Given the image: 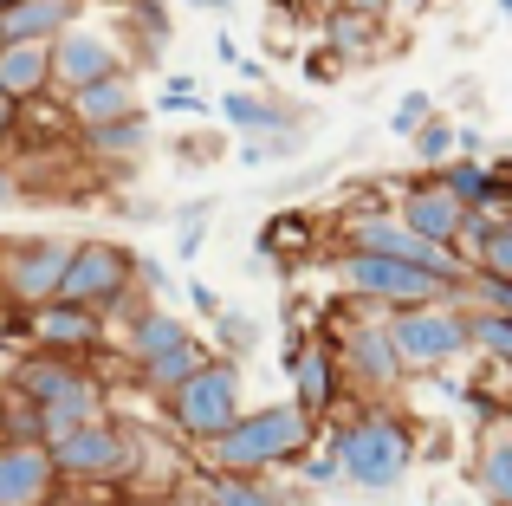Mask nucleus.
<instances>
[{
    "label": "nucleus",
    "mask_w": 512,
    "mask_h": 506,
    "mask_svg": "<svg viewBox=\"0 0 512 506\" xmlns=\"http://www.w3.org/2000/svg\"><path fill=\"white\" fill-rule=\"evenodd\" d=\"M474 351L512 370V318H500V312H474Z\"/></svg>",
    "instance_id": "obj_30"
},
{
    "label": "nucleus",
    "mask_w": 512,
    "mask_h": 506,
    "mask_svg": "<svg viewBox=\"0 0 512 506\" xmlns=\"http://www.w3.org/2000/svg\"><path fill=\"white\" fill-rule=\"evenodd\" d=\"M59 481L65 474L52 461V442H39V435L0 442V506H46Z\"/></svg>",
    "instance_id": "obj_11"
},
{
    "label": "nucleus",
    "mask_w": 512,
    "mask_h": 506,
    "mask_svg": "<svg viewBox=\"0 0 512 506\" xmlns=\"http://www.w3.org/2000/svg\"><path fill=\"white\" fill-rule=\"evenodd\" d=\"M188 338H195V331H188V318L169 312V305L156 299V305H143V312L124 325V357L143 370V364H156L163 351H175V344H188Z\"/></svg>",
    "instance_id": "obj_17"
},
{
    "label": "nucleus",
    "mask_w": 512,
    "mask_h": 506,
    "mask_svg": "<svg viewBox=\"0 0 512 506\" xmlns=\"http://www.w3.org/2000/svg\"><path fill=\"white\" fill-rule=\"evenodd\" d=\"M208 221H214V202L175 208V253H182V260H195V253H201V234H208Z\"/></svg>",
    "instance_id": "obj_32"
},
{
    "label": "nucleus",
    "mask_w": 512,
    "mask_h": 506,
    "mask_svg": "<svg viewBox=\"0 0 512 506\" xmlns=\"http://www.w3.org/2000/svg\"><path fill=\"white\" fill-rule=\"evenodd\" d=\"M13 130H20V104H13V98H7V91H0V143H7V137H13Z\"/></svg>",
    "instance_id": "obj_40"
},
{
    "label": "nucleus",
    "mask_w": 512,
    "mask_h": 506,
    "mask_svg": "<svg viewBox=\"0 0 512 506\" xmlns=\"http://www.w3.org/2000/svg\"><path fill=\"white\" fill-rule=\"evenodd\" d=\"M85 150L104 156V163H130V156L150 150V117H124V124H98L85 130Z\"/></svg>",
    "instance_id": "obj_25"
},
{
    "label": "nucleus",
    "mask_w": 512,
    "mask_h": 506,
    "mask_svg": "<svg viewBox=\"0 0 512 506\" xmlns=\"http://www.w3.org/2000/svg\"><path fill=\"white\" fill-rule=\"evenodd\" d=\"M130 455H137V442H130L117 422H104V416L52 442V461H59L65 481H124Z\"/></svg>",
    "instance_id": "obj_9"
},
{
    "label": "nucleus",
    "mask_w": 512,
    "mask_h": 506,
    "mask_svg": "<svg viewBox=\"0 0 512 506\" xmlns=\"http://www.w3.org/2000/svg\"><path fill=\"white\" fill-rule=\"evenodd\" d=\"M78 20H85V0H13V7L0 13V46H26V39L52 46V39L72 33Z\"/></svg>",
    "instance_id": "obj_16"
},
{
    "label": "nucleus",
    "mask_w": 512,
    "mask_h": 506,
    "mask_svg": "<svg viewBox=\"0 0 512 506\" xmlns=\"http://www.w3.org/2000/svg\"><path fill=\"white\" fill-rule=\"evenodd\" d=\"M318 7H344V0H318Z\"/></svg>",
    "instance_id": "obj_49"
},
{
    "label": "nucleus",
    "mask_w": 512,
    "mask_h": 506,
    "mask_svg": "<svg viewBox=\"0 0 512 506\" xmlns=\"http://www.w3.org/2000/svg\"><path fill=\"white\" fill-rule=\"evenodd\" d=\"M124 72V59H117V39L98 33V26L78 20L72 33L52 39V78H59V91H78V85H98V78Z\"/></svg>",
    "instance_id": "obj_12"
},
{
    "label": "nucleus",
    "mask_w": 512,
    "mask_h": 506,
    "mask_svg": "<svg viewBox=\"0 0 512 506\" xmlns=\"http://www.w3.org/2000/svg\"><path fill=\"white\" fill-rule=\"evenodd\" d=\"M441 176H448V189H454V195H467V202H474V208H487L493 182H500V176H493L487 163H480V156H454V163L441 169Z\"/></svg>",
    "instance_id": "obj_28"
},
{
    "label": "nucleus",
    "mask_w": 512,
    "mask_h": 506,
    "mask_svg": "<svg viewBox=\"0 0 512 506\" xmlns=\"http://www.w3.org/2000/svg\"><path fill=\"white\" fill-rule=\"evenodd\" d=\"M467 305H474V312H500V318H512V279L474 273V279H467Z\"/></svg>",
    "instance_id": "obj_34"
},
{
    "label": "nucleus",
    "mask_w": 512,
    "mask_h": 506,
    "mask_svg": "<svg viewBox=\"0 0 512 506\" xmlns=\"http://www.w3.org/2000/svg\"><path fill=\"white\" fill-rule=\"evenodd\" d=\"M299 474H305L312 487H338V481H350V474H344V455H338V442H331V448H312V455L299 461Z\"/></svg>",
    "instance_id": "obj_36"
},
{
    "label": "nucleus",
    "mask_w": 512,
    "mask_h": 506,
    "mask_svg": "<svg viewBox=\"0 0 512 506\" xmlns=\"http://www.w3.org/2000/svg\"><path fill=\"white\" fill-rule=\"evenodd\" d=\"M312 234H318V228H312V215H299V208H286V215H273V221L260 228V253H266V260H279V253L305 247Z\"/></svg>",
    "instance_id": "obj_27"
},
{
    "label": "nucleus",
    "mask_w": 512,
    "mask_h": 506,
    "mask_svg": "<svg viewBox=\"0 0 512 506\" xmlns=\"http://www.w3.org/2000/svg\"><path fill=\"white\" fill-rule=\"evenodd\" d=\"M344 7H357V13H370V20H389V13H396V0H344Z\"/></svg>",
    "instance_id": "obj_42"
},
{
    "label": "nucleus",
    "mask_w": 512,
    "mask_h": 506,
    "mask_svg": "<svg viewBox=\"0 0 512 506\" xmlns=\"http://www.w3.org/2000/svg\"><path fill=\"white\" fill-rule=\"evenodd\" d=\"M422 124H435V98H428V91H409V98H396V111H389V130H396V137H415Z\"/></svg>",
    "instance_id": "obj_35"
},
{
    "label": "nucleus",
    "mask_w": 512,
    "mask_h": 506,
    "mask_svg": "<svg viewBox=\"0 0 512 506\" xmlns=\"http://www.w3.org/2000/svg\"><path fill=\"white\" fill-rule=\"evenodd\" d=\"M163 111H169V117H188V111H201V104H195V91H175V85H169V91H163Z\"/></svg>",
    "instance_id": "obj_39"
},
{
    "label": "nucleus",
    "mask_w": 512,
    "mask_h": 506,
    "mask_svg": "<svg viewBox=\"0 0 512 506\" xmlns=\"http://www.w3.org/2000/svg\"><path fill=\"white\" fill-rule=\"evenodd\" d=\"M493 221L500 215H487V208H474L467 215V228H461V241H454V253H461L467 266H480V247H487V234H493Z\"/></svg>",
    "instance_id": "obj_37"
},
{
    "label": "nucleus",
    "mask_w": 512,
    "mask_h": 506,
    "mask_svg": "<svg viewBox=\"0 0 512 506\" xmlns=\"http://www.w3.org/2000/svg\"><path fill=\"white\" fill-rule=\"evenodd\" d=\"M500 13H506V20H512V0H500Z\"/></svg>",
    "instance_id": "obj_47"
},
{
    "label": "nucleus",
    "mask_w": 512,
    "mask_h": 506,
    "mask_svg": "<svg viewBox=\"0 0 512 506\" xmlns=\"http://www.w3.org/2000/svg\"><path fill=\"white\" fill-rule=\"evenodd\" d=\"M318 442V416H305L299 403H266L247 409L227 435L201 442V474H273L305 461Z\"/></svg>",
    "instance_id": "obj_1"
},
{
    "label": "nucleus",
    "mask_w": 512,
    "mask_h": 506,
    "mask_svg": "<svg viewBox=\"0 0 512 506\" xmlns=\"http://www.w3.org/2000/svg\"><path fill=\"white\" fill-rule=\"evenodd\" d=\"M474 273L512 279V221H493V234H487V247H480V266H474Z\"/></svg>",
    "instance_id": "obj_33"
},
{
    "label": "nucleus",
    "mask_w": 512,
    "mask_h": 506,
    "mask_svg": "<svg viewBox=\"0 0 512 506\" xmlns=\"http://www.w3.org/2000/svg\"><path fill=\"white\" fill-rule=\"evenodd\" d=\"M409 143H415V156H422V169H448L454 150H461V130H454L448 117H435V124H422Z\"/></svg>",
    "instance_id": "obj_29"
},
{
    "label": "nucleus",
    "mask_w": 512,
    "mask_h": 506,
    "mask_svg": "<svg viewBox=\"0 0 512 506\" xmlns=\"http://www.w3.org/2000/svg\"><path fill=\"white\" fill-rule=\"evenodd\" d=\"M214 357H221V351H208L201 338H188V344H175V351H163L156 364H143L137 377H143V390H150V396H163V403H169V396L182 390L188 377H201V370H208Z\"/></svg>",
    "instance_id": "obj_21"
},
{
    "label": "nucleus",
    "mask_w": 512,
    "mask_h": 506,
    "mask_svg": "<svg viewBox=\"0 0 512 506\" xmlns=\"http://www.w3.org/2000/svg\"><path fill=\"white\" fill-rule=\"evenodd\" d=\"M13 202H20V182H13L7 169H0V208H13Z\"/></svg>",
    "instance_id": "obj_43"
},
{
    "label": "nucleus",
    "mask_w": 512,
    "mask_h": 506,
    "mask_svg": "<svg viewBox=\"0 0 512 506\" xmlns=\"http://www.w3.org/2000/svg\"><path fill=\"white\" fill-rule=\"evenodd\" d=\"M376 46H383V20H370V13H357V7H325V52H338V59H370Z\"/></svg>",
    "instance_id": "obj_23"
},
{
    "label": "nucleus",
    "mask_w": 512,
    "mask_h": 506,
    "mask_svg": "<svg viewBox=\"0 0 512 506\" xmlns=\"http://www.w3.org/2000/svg\"><path fill=\"white\" fill-rule=\"evenodd\" d=\"M0 91H7L13 104H33V98H46V91H59V78H52V46H39V39L0 46Z\"/></svg>",
    "instance_id": "obj_18"
},
{
    "label": "nucleus",
    "mask_w": 512,
    "mask_h": 506,
    "mask_svg": "<svg viewBox=\"0 0 512 506\" xmlns=\"http://www.w3.org/2000/svg\"><path fill=\"white\" fill-rule=\"evenodd\" d=\"M163 409H169V429L201 448V442L227 435L240 416H247V377H240L234 357H214V364L201 370V377H188Z\"/></svg>",
    "instance_id": "obj_4"
},
{
    "label": "nucleus",
    "mask_w": 512,
    "mask_h": 506,
    "mask_svg": "<svg viewBox=\"0 0 512 506\" xmlns=\"http://www.w3.org/2000/svg\"><path fill=\"white\" fill-rule=\"evenodd\" d=\"M78 241H13L0 247V292H13L20 305H52L65 292Z\"/></svg>",
    "instance_id": "obj_7"
},
{
    "label": "nucleus",
    "mask_w": 512,
    "mask_h": 506,
    "mask_svg": "<svg viewBox=\"0 0 512 506\" xmlns=\"http://www.w3.org/2000/svg\"><path fill=\"white\" fill-rule=\"evenodd\" d=\"M65 111L78 117V130H98V124H124V117H143V91L130 72H111L98 85H78L65 91Z\"/></svg>",
    "instance_id": "obj_15"
},
{
    "label": "nucleus",
    "mask_w": 512,
    "mask_h": 506,
    "mask_svg": "<svg viewBox=\"0 0 512 506\" xmlns=\"http://www.w3.org/2000/svg\"><path fill=\"white\" fill-rule=\"evenodd\" d=\"M474 481L493 506H512V429L480 442V461H474Z\"/></svg>",
    "instance_id": "obj_26"
},
{
    "label": "nucleus",
    "mask_w": 512,
    "mask_h": 506,
    "mask_svg": "<svg viewBox=\"0 0 512 506\" xmlns=\"http://www.w3.org/2000/svg\"><path fill=\"white\" fill-rule=\"evenodd\" d=\"M130 506H163V500H130Z\"/></svg>",
    "instance_id": "obj_48"
},
{
    "label": "nucleus",
    "mask_w": 512,
    "mask_h": 506,
    "mask_svg": "<svg viewBox=\"0 0 512 506\" xmlns=\"http://www.w3.org/2000/svg\"><path fill=\"white\" fill-rule=\"evenodd\" d=\"M338 279L357 299H376V305H448V299H467V286L428 273L415 260H396V253H370V247H344L338 253Z\"/></svg>",
    "instance_id": "obj_3"
},
{
    "label": "nucleus",
    "mask_w": 512,
    "mask_h": 506,
    "mask_svg": "<svg viewBox=\"0 0 512 506\" xmlns=\"http://www.w3.org/2000/svg\"><path fill=\"white\" fill-rule=\"evenodd\" d=\"M188 7H208V13H227L234 0H188Z\"/></svg>",
    "instance_id": "obj_45"
},
{
    "label": "nucleus",
    "mask_w": 512,
    "mask_h": 506,
    "mask_svg": "<svg viewBox=\"0 0 512 506\" xmlns=\"http://www.w3.org/2000/svg\"><path fill=\"white\" fill-rule=\"evenodd\" d=\"M292 357V403L305 409V416H331V403H338V383H344V357H338V344H299V351H286Z\"/></svg>",
    "instance_id": "obj_13"
},
{
    "label": "nucleus",
    "mask_w": 512,
    "mask_h": 506,
    "mask_svg": "<svg viewBox=\"0 0 512 506\" xmlns=\"http://www.w3.org/2000/svg\"><path fill=\"white\" fill-rule=\"evenodd\" d=\"M201 506H279L266 474H201Z\"/></svg>",
    "instance_id": "obj_24"
},
{
    "label": "nucleus",
    "mask_w": 512,
    "mask_h": 506,
    "mask_svg": "<svg viewBox=\"0 0 512 506\" xmlns=\"http://www.w3.org/2000/svg\"><path fill=\"white\" fill-rule=\"evenodd\" d=\"M350 247H370V253H396V260H415V266H428V273H441V279H454V286H467L474 279V266L461 260L454 247H441V241H428V234H415L409 221H402V208H376V215H350Z\"/></svg>",
    "instance_id": "obj_6"
},
{
    "label": "nucleus",
    "mask_w": 512,
    "mask_h": 506,
    "mask_svg": "<svg viewBox=\"0 0 512 506\" xmlns=\"http://www.w3.org/2000/svg\"><path fill=\"white\" fill-rule=\"evenodd\" d=\"M33 416H39V435H46V442H59V435H72V429H85V422H98V416H104V383H98V377L72 383L65 396L39 403Z\"/></svg>",
    "instance_id": "obj_20"
},
{
    "label": "nucleus",
    "mask_w": 512,
    "mask_h": 506,
    "mask_svg": "<svg viewBox=\"0 0 512 506\" xmlns=\"http://www.w3.org/2000/svg\"><path fill=\"white\" fill-rule=\"evenodd\" d=\"M299 130H273V137H247L240 143V163L247 169H266V163H286V156H299Z\"/></svg>",
    "instance_id": "obj_31"
},
{
    "label": "nucleus",
    "mask_w": 512,
    "mask_h": 506,
    "mask_svg": "<svg viewBox=\"0 0 512 506\" xmlns=\"http://www.w3.org/2000/svg\"><path fill=\"white\" fill-rule=\"evenodd\" d=\"M221 117L247 137H273V130H299V111L279 98H260V91H227L221 98Z\"/></svg>",
    "instance_id": "obj_22"
},
{
    "label": "nucleus",
    "mask_w": 512,
    "mask_h": 506,
    "mask_svg": "<svg viewBox=\"0 0 512 506\" xmlns=\"http://www.w3.org/2000/svg\"><path fill=\"white\" fill-rule=\"evenodd\" d=\"M7 7H13V0H0V13H7Z\"/></svg>",
    "instance_id": "obj_50"
},
{
    "label": "nucleus",
    "mask_w": 512,
    "mask_h": 506,
    "mask_svg": "<svg viewBox=\"0 0 512 506\" xmlns=\"http://www.w3.org/2000/svg\"><path fill=\"white\" fill-rule=\"evenodd\" d=\"M85 377H91V370H78L72 351H46V344H39V351L13 370V390H20V403L39 409V403H52V396H65L72 383H85Z\"/></svg>",
    "instance_id": "obj_19"
},
{
    "label": "nucleus",
    "mask_w": 512,
    "mask_h": 506,
    "mask_svg": "<svg viewBox=\"0 0 512 506\" xmlns=\"http://www.w3.org/2000/svg\"><path fill=\"white\" fill-rule=\"evenodd\" d=\"M331 442H338V455H344L350 487H363V494H396L415 468V435H409V422H396L389 409H370V416L344 422Z\"/></svg>",
    "instance_id": "obj_2"
},
{
    "label": "nucleus",
    "mask_w": 512,
    "mask_h": 506,
    "mask_svg": "<svg viewBox=\"0 0 512 506\" xmlns=\"http://www.w3.org/2000/svg\"><path fill=\"white\" fill-rule=\"evenodd\" d=\"M33 338L46 344V351H91V344H104V325L111 318L98 312V305H78V299H52V305H33Z\"/></svg>",
    "instance_id": "obj_14"
},
{
    "label": "nucleus",
    "mask_w": 512,
    "mask_h": 506,
    "mask_svg": "<svg viewBox=\"0 0 512 506\" xmlns=\"http://www.w3.org/2000/svg\"><path fill=\"white\" fill-rule=\"evenodd\" d=\"M396 208H402V221H409L415 234H428V241H441V247L461 241L467 215H474V202H467V195H454L441 169H422V176L402 189V202H396Z\"/></svg>",
    "instance_id": "obj_10"
},
{
    "label": "nucleus",
    "mask_w": 512,
    "mask_h": 506,
    "mask_svg": "<svg viewBox=\"0 0 512 506\" xmlns=\"http://www.w3.org/2000/svg\"><path fill=\"white\" fill-rule=\"evenodd\" d=\"M208 325H214V338H221L227 351H253V338H260V331H253L240 312H221V318H208Z\"/></svg>",
    "instance_id": "obj_38"
},
{
    "label": "nucleus",
    "mask_w": 512,
    "mask_h": 506,
    "mask_svg": "<svg viewBox=\"0 0 512 506\" xmlns=\"http://www.w3.org/2000/svg\"><path fill=\"white\" fill-rule=\"evenodd\" d=\"M188 299H195V312H208V318H221V299H214V292H208V286H201V279H195V286H188Z\"/></svg>",
    "instance_id": "obj_41"
},
{
    "label": "nucleus",
    "mask_w": 512,
    "mask_h": 506,
    "mask_svg": "<svg viewBox=\"0 0 512 506\" xmlns=\"http://www.w3.org/2000/svg\"><path fill=\"white\" fill-rule=\"evenodd\" d=\"M0 442H13V416H7V403H0Z\"/></svg>",
    "instance_id": "obj_46"
},
{
    "label": "nucleus",
    "mask_w": 512,
    "mask_h": 506,
    "mask_svg": "<svg viewBox=\"0 0 512 506\" xmlns=\"http://www.w3.org/2000/svg\"><path fill=\"white\" fill-rule=\"evenodd\" d=\"M338 357H344V377L357 383V390H370V396H389L402 377H409L389 318H357L350 312V331L338 338Z\"/></svg>",
    "instance_id": "obj_8"
},
{
    "label": "nucleus",
    "mask_w": 512,
    "mask_h": 506,
    "mask_svg": "<svg viewBox=\"0 0 512 506\" xmlns=\"http://www.w3.org/2000/svg\"><path fill=\"white\" fill-rule=\"evenodd\" d=\"M389 331H396V351H402V364H409V377L415 370H441V364L474 351V305L467 299L396 305V312H389Z\"/></svg>",
    "instance_id": "obj_5"
},
{
    "label": "nucleus",
    "mask_w": 512,
    "mask_h": 506,
    "mask_svg": "<svg viewBox=\"0 0 512 506\" xmlns=\"http://www.w3.org/2000/svg\"><path fill=\"white\" fill-rule=\"evenodd\" d=\"M435 0H396V13H428Z\"/></svg>",
    "instance_id": "obj_44"
}]
</instances>
